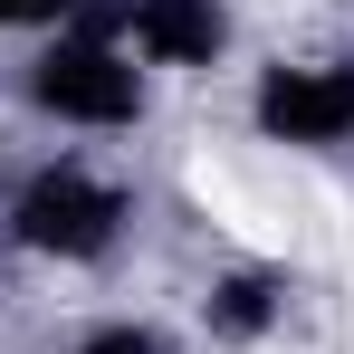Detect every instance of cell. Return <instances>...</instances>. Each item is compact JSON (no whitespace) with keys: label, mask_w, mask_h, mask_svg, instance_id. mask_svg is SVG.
Masks as SVG:
<instances>
[{"label":"cell","mask_w":354,"mask_h":354,"mask_svg":"<svg viewBox=\"0 0 354 354\" xmlns=\"http://www.w3.org/2000/svg\"><path fill=\"white\" fill-rule=\"evenodd\" d=\"M19 96H29V115L67 124V134H134L153 106V67L86 10L77 29L39 39V58L19 67Z\"/></svg>","instance_id":"7a4b0ae2"},{"label":"cell","mask_w":354,"mask_h":354,"mask_svg":"<svg viewBox=\"0 0 354 354\" xmlns=\"http://www.w3.org/2000/svg\"><path fill=\"white\" fill-rule=\"evenodd\" d=\"M96 19L163 77H201L230 58V0H96Z\"/></svg>","instance_id":"277c9868"},{"label":"cell","mask_w":354,"mask_h":354,"mask_svg":"<svg viewBox=\"0 0 354 354\" xmlns=\"http://www.w3.org/2000/svg\"><path fill=\"white\" fill-rule=\"evenodd\" d=\"M124 230H134V192L115 173H96L86 153H48L0 192V239L29 249V259H58V268L115 259Z\"/></svg>","instance_id":"6da1fadb"},{"label":"cell","mask_w":354,"mask_h":354,"mask_svg":"<svg viewBox=\"0 0 354 354\" xmlns=\"http://www.w3.org/2000/svg\"><path fill=\"white\" fill-rule=\"evenodd\" d=\"M201 326H211L221 345L278 335V326H288V278H278V268H221V278L201 288Z\"/></svg>","instance_id":"5b68a950"},{"label":"cell","mask_w":354,"mask_h":354,"mask_svg":"<svg viewBox=\"0 0 354 354\" xmlns=\"http://www.w3.org/2000/svg\"><path fill=\"white\" fill-rule=\"evenodd\" d=\"M249 124L288 153H335L354 144V58H278L249 86Z\"/></svg>","instance_id":"3957f363"},{"label":"cell","mask_w":354,"mask_h":354,"mask_svg":"<svg viewBox=\"0 0 354 354\" xmlns=\"http://www.w3.org/2000/svg\"><path fill=\"white\" fill-rule=\"evenodd\" d=\"M0 306H10V249H0Z\"/></svg>","instance_id":"ba28073f"},{"label":"cell","mask_w":354,"mask_h":354,"mask_svg":"<svg viewBox=\"0 0 354 354\" xmlns=\"http://www.w3.org/2000/svg\"><path fill=\"white\" fill-rule=\"evenodd\" d=\"M67 354H182V345L153 326V316H106V326H86Z\"/></svg>","instance_id":"8992f818"},{"label":"cell","mask_w":354,"mask_h":354,"mask_svg":"<svg viewBox=\"0 0 354 354\" xmlns=\"http://www.w3.org/2000/svg\"><path fill=\"white\" fill-rule=\"evenodd\" d=\"M96 0H0V29H19V39H58V29H77Z\"/></svg>","instance_id":"52a82bcc"}]
</instances>
